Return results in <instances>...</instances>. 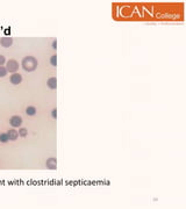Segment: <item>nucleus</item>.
Wrapping results in <instances>:
<instances>
[{
	"instance_id": "obj_1",
	"label": "nucleus",
	"mask_w": 186,
	"mask_h": 209,
	"mask_svg": "<svg viewBox=\"0 0 186 209\" xmlns=\"http://www.w3.org/2000/svg\"><path fill=\"white\" fill-rule=\"evenodd\" d=\"M37 59L35 58V57H33V56H27V57H25L23 59H22V62H21V66H22V69L25 70V71H27V72H32V71H35L36 70V67H37Z\"/></svg>"
},
{
	"instance_id": "obj_2",
	"label": "nucleus",
	"mask_w": 186,
	"mask_h": 209,
	"mask_svg": "<svg viewBox=\"0 0 186 209\" xmlns=\"http://www.w3.org/2000/svg\"><path fill=\"white\" fill-rule=\"evenodd\" d=\"M6 69H7V72H12V73H15L19 69V63L15 60V59H10L7 62V65H6Z\"/></svg>"
},
{
	"instance_id": "obj_3",
	"label": "nucleus",
	"mask_w": 186,
	"mask_h": 209,
	"mask_svg": "<svg viewBox=\"0 0 186 209\" xmlns=\"http://www.w3.org/2000/svg\"><path fill=\"white\" fill-rule=\"evenodd\" d=\"M10 124L13 127V128H18L22 124V118L19 116V115H14L10 119Z\"/></svg>"
},
{
	"instance_id": "obj_4",
	"label": "nucleus",
	"mask_w": 186,
	"mask_h": 209,
	"mask_svg": "<svg viewBox=\"0 0 186 209\" xmlns=\"http://www.w3.org/2000/svg\"><path fill=\"white\" fill-rule=\"evenodd\" d=\"M45 166H47V168H49V170H56V168H57V159L54 158V157L48 158L47 162H45Z\"/></svg>"
},
{
	"instance_id": "obj_5",
	"label": "nucleus",
	"mask_w": 186,
	"mask_h": 209,
	"mask_svg": "<svg viewBox=\"0 0 186 209\" xmlns=\"http://www.w3.org/2000/svg\"><path fill=\"white\" fill-rule=\"evenodd\" d=\"M0 44H1V47H4V48H10L13 44V38L8 37V36L1 37L0 38Z\"/></svg>"
},
{
	"instance_id": "obj_6",
	"label": "nucleus",
	"mask_w": 186,
	"mask_h": 209,
	"mask_svg": "<svg viewBox=\"0 0 186 209\" xmlns=\"http://www.w3.org/2000/svg\"><path fill=\"white\" fill-rule=\"evenodd\" d=\"M10 80H11V82H12L13 85H19V84L22 81V76H21L20 73H17V72H15V73H12Z\"/></svg>"
},
{
	"instance_id": "obj_7",
	"label": "nucleus",
	"mask_w": 186,
	"mask_h": 209,
	"mask_svg": "<svg viewBox=\"0 0 186 209\" xmlns=\"http://www.w3.org/2000/svg\"><path fill=\"white\" fill-rule=\"evenodd\" d=\"M47 86L51 89H55L57 87V79L55 77H50L48 80H47Z\"/></svg>"
},
{
	"instance_id": "obj_8",
	"label": "nucleus",
	"mask_w": 186,
	"mask_h": 209,
	"mask_svg": "<svg viewBox=\"0 0 186 209\" xmlns=\"http://www.w3.org/2000/svg\"><path fill=\"white\" fill-rule=\"evenodd\" d=\"M7 135L10 137V141H15L18 138V136H19V133L15 129H11V130L7 131Z\"/></svg>"
},
{
	"instance_id": "obj_9",
	"label": "nucleus",
	"mask_w": 186,
	"mask_h": 209,
	"mask_svg": "<svg viewBox=\"0 0 186 209\" xmlns=\"http://www.w3.org/2000/svg\"><path fill=\"white\" fill-rule=\"evenodd\" d=\"M26 114L29 115V116H34L36 114V108L34 106H28L26 108Z\"/></svg>"
},
{
	"instance_id": "obj_10",
	"label": "nucleus",
	"mask_w": 186,
	"mask_h": 209,
	"mask_svg": "<svg viewBox=\"0 0 186 209\" xmlns=\"http://www.w3.org/2000/svg\"><path fill=\"white\" fill-rule=\"evenodd\" d=\"M0 142H1V143L10 142V137H8L7 133H1V134H0Z\"/></svg>"
},
{
	"instance_id": "obj_11",
	"label": "nucleus",
	"mask_w": 186,
	"mask_h": 209,
	"mask_svg": "<svg viewBox=\"0 0 186 209\" xmlns=\"http://www.w3.org/2000/svg\"><path fill=\"white\" fill-rule=\"evenodd\" d=\"M18 133H19V136H21V137H26V136H27V134H28V130H27L26 128H20Z\"/></svg>"
},
{
	"instance_id": "obj_12",
	"label": "nucleus",
	"mask_w": 186,
	"mask_h": 209,
	"mask_svg": "<svg viewBox=\"0 0 186 209\" xmlns=\"http://www.w3.org/2000/svg\"><path fill=\"white\" fill-rule=\"evenodd\" d=\"M6 74H7V69L4 66H0V78L6 77Z\"/></svg>"
},
{
	"instance_id": "obj_13",
	"label": "nucleus",
	"mask_w": 186,
	"mask_h": 209,
	"mask_svg": "<svg viewBox=\"0 0 186 209\" xmlns=\"http://www.w3.org/2000/svg\"><path fill=\"white\" fill-rule=\"evenodd\" d=\"M50 63H51V65L52 66H57V56L56 55H54V56H51L50 57Z\"/></svg>"
},
{
	"instance_id": "obj_14",
	"label": "nucleus",
	"mask_w": 186,
	"mask_h": 209,
	"mask_svg": "<svg viewBox=\"0 0 186 209\" xmlns=\"http://www.w3.org/2000/svg\"><path fill=\"white\" fill-rule=\"evenodd\" d=\"M5 62H6V58L3 55H0V66H3L5 64Z\"/></svg>"
},
{
	"instance_id": "obj_15",
	"label": "nucleus",
	"mask_w": 186,
	"mask_h": 209,
	"mask_svg": "<svg viewBox=\"0 0 186 209\" xmlns=\"http://www.w3.org/2000/svg\"><path fill=\"white\" fill-rule=\"evenodd\" d=\"M51 116H52L54 119H56V118H57V109H56V108L51 111Z\"/></svg>"
},
{
	"instance_id": "obj_16",
	"label": "nucleus",
	"mask_w": 186,
	"mask_h": 209,
	"mask_svg": "<svg viewBox=\"0 0 186 209\" xmlns=\"http://www.w3.org/2000/svg\"><path fill=\"white\" fill-rule=\"evenodd\" d=\"M51 47H52V49H54V50H56V49H57V41H56V40H54V41H52Z\"/></svg>"
}]
</instances>
